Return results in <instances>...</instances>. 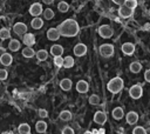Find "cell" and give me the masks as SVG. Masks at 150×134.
<instances>
[{"label":"cell","instance_id":"obj_1","mask_svg":"<svg viewBox=\"0 0 150 134\" xmlns=\"http://www.w3.org/2000/svg\"><path fill=\"white\" fill-rule=\"evenodd\" d=\"M57 29L60 32V35L66 38H73L79 33L80 26L77 21H75L74 19H67L57 26Z\"/></svg>","mask_w":150,"mask_h":134},{"label":"cell","instance_id":"obj_2","mask_svg":"<svg viewBox=\"0 0 150 134\" xmlns=\"http://www.w3.org/2000/svg\"><path fill=\"white\" fill-rule=\"evenodd\" d=\"M123 86H124V82L122 80V78L120 76H115L112 78L111 80H109V82L107 83V88L110 93L112 94H117L120 93L122 89H123Z\"/></svg>","mask_w":150,"mask_h":134},{"label":"cell","instance_id":"obj_3","mask_svg":"<svg viewBox=\"0 0 150 134\" xmlns=\"http://www.w3.org/2000/svg\"><path fill=\"white\" fill-rule=\"evenodd\" d=\"M97 32H98L100 36H102L103 39H109L114 34V29H112V27L110 25H101L98 27Z\"/></svg>","mask_w":150,"mask_h":134},{"label":"cell","instance_id":"obj_4","mask_svg":"<svg viewBox=\"0 0 150 134\" xmlns=\"http://www.w3.org/2000/svg\"><path fill=\"white\" fill-rule=\"evenodd\" d=\"M98 51H100V54L103 58H110V56L114 55V52H115L114 46L111 43H103V45H101Z\"/></svg>","mask_w":150,"mask_h":134},{"label":"cell","instance_id":"obj_5","mask_svg":"<svg viewBox=\"0 0 150 134\" xmlns=\"http://www.w3.org/2000/svg\"><path fill=\"white\" fill-rule=\"evenodd\" d=\"M129 95L132 98V99H135V100H137V99H139L142 95H143V88H142V86L141 85H132L130 88H129Z\"/></svg>","mask_w":150,"mask_h":134},{"label":"cell","instance_id":"obj_6","mask_svg":"<svg viewBox=\"0 0 150 134\" xmlns=\"http://www.w3.org/2000/svg\"><path fill=\"white\" fill-rule=\"evenodd\" d=\"M42 12H43L42 5L39 4V2H34V4H32L30 7H29V14H30L32 16H34V18L39 16L40 14H42Z\"/></svg>","mask_w":150,"mask_h":134},{"label":"cell","instance_id":"obj_7","mask_svg":"<svg viewBox=\"0 0 150 134\" xmlns=\"http://www.w3.org/2000/svg\"><path fill=\"white\" fill-rule=\"evenodd\" d=\"M73 53L76 56H83L87 53V46L84 43H81V42L80 43H76L74 46V48H73Z\"/></svg>","mask_w":150,"mask_h":134},{"label":"cell","instance_id":"obj_8","mask_svg":"<svg viewBox=\"0 0 150 134\" xmlns=\"http://www.w3.org/2000/svg\"><path fill=\"white\" fill-rule=\"evenodd\" d=\"M13 31L16 35H23L27 33V25L23 22H16L13 26Z\"/></svg>","mask_w":150,"mask_h":134},{"label":"cell","instance_id":"obj_9","mask_svg":"<svg viewBox=\"0 0 150 134\" xmlns=\"http://www.w3.org/2000/svg\"><path fill=\"white\" fill-rule=\"evenodd\" d=\"M132 14H134V9L128 8V7H125L124 5L120 6V8H118V15H120L121 18L128 19V18H130Z\"/></svg>","mask_w":150,"mask_h":134},{"label":"cell","instance_id":"obj_10","mask_svg":"<svg viewBox=\"0 0 150 134\" xmlns=\"http://www.w3.org/2000/svg\"><path fill=\"white\" fill-rule=\"evenodd\" d=\"M75 88H76V91H77L79 93L84 94V93H87L88 89H89V83H88L86 80H79V81L76 82Z\"/></svg>","mask_w":150,"mask_h":134},{"label":"cell","instance_id":"obj_11","mask_svg":"<svg viewBox=\"0 0 150 134\" xmlns=\"http://www.w3.org/2000/svg\"><path fill=\"white\" fill-rule=\"evenodd\" d=\"M94 121L97 125H104L105 121H107V114L104 112H102V110H97L94 114Z\"/></svg>","mask_w":150,"mask_h":134},{"label":"cell","instance_id":"obj_12","mask_svg":"<svg viewBox=\"0 0 150 134\" xmlns=\"http://www.w3.org/2000/svg\"><path fill=\"white\" fill-rule=\"evenodd\" d=\"M22 42L26 45V47H30L35 43V35L32 33H26L22 35Z\"/></svg>","mask_w":150,"mask_h":134},{"label":"cell","instance_id":"obj_13","mask_svg":"<svg viewBox=\"0 0 150 134\" xmlns=\"http://www.w3.org/2000/svg\"><path fill=\"white\" fill-rule=\"evenodd\" d=\"M60 32H59V29L57 28H54V27H52V28H49L48 31H47V38H48V40H50V41H56L57 39H60Z\"/></svg>","mask_w":150,"mask_h":134},{"label":"cell","instance_id":"obj_14","mask_svg":"<svg viewBox=\"0 0 150 134\" xmlns=\"http://www.w3.org/2000/svg\"><path fill=\"white\" fill-rule=\"evenodd\" d=\"M121 49H122L123 54H125V55H131V54H134V52H135V45L131 43V42H124V43L121 46Z\"/></svg>","mask_w":150,"mask_h":134},{"label":"cell","instance_id":"obj_15","mask_svg":"<svg viewBox=\"0 0 150 134\" xmlns=\"http://www.w3.org/2000/svg\"><path fill=\"white\" fill-rule=\"evenodd\" d=\"M125 120H127V122H128L129 125H135V123L138 121V114H137L136 112H134V110H130V112L127 113Z\"/></svg>","mask_w":150,"mask_h":134},{"label":"cell","instance_id":"obj_16","mask_svg":"<svg viewBox=\"0 0 150 134\" xmlns=\"http://www.w3.org/2000/svg\"><path fill=\"white\" fill-rule=\"evenodd\" d=\"M0 62L4 66H11L13 62V56L9 53H2L0 56Z\"/></svg>","mask_w":150,"mask_h":134},{"label":"cell","instance_id":"obj_17","mask_svg":"<svg viewBox=\"0 0 150 134\" xmlns=\"http://www.w3.org/2000/svg\"><path fill=\"white\" fill-rule=\"evenodd\" d=\"M63 47L61 45H53L50 47V54L53 56H61L63 54Z\"/></svg>","mask_w":150,"mask_h":134},{"label":"cell","instance_id":"obj_18","mask_svg":"<svg viewBox=\"0 0 150 134\" xmlns=\"http://www.w3.org/2000/svg\"><path fill=\"white\" fill-rule=\"evenodd\" d=\"M60 87H61V89H62V91L68 92V91H70V89H71V87H73V82H71V80H70V79H68V78L62 79V80L60 81Z\"/></svg>","mask_w":150,"mask_h":134},{"label":"cell","instance_id":"obj_19","mask_svg":"<svg viewBox=\"0 0 150 134\" xmlns=\"http://www.w3.org/2000/svg\"><path fill=\"white\" fill-rule=\"evenodd\" d=\"M111 115L115 120H121L124 116V110H123L122 107H115L111 112Z\"/></svg>","mask_w":150,"mask_h":134},{"label":"cell","instance_id":"obj_20","mask_svg":"<svg viewBox=\"0 0 150 134\" xmlns=\"http://www.w3.org/2000/svg\"><path fill=\"white\" fill-rule=\"evenodd\" d=\"M8 48H9V51H12V52H18V51L21 48V43H20L19 40L12 39V40L9 41V43H8Z\"/></svg>","mask_w":150,"mask_h":134},{"label":"cell","instance_id":"obj_21","mask_svg":"<svg viewBox=\"0 0 150 134\" xmlns=\"http://www.w3.org/2000/svg\"><path fill=\"white\" fill-rule=\"evenodd\" d=\"M30 26H32V28H34V29H40V28L43 26V20H42L41 18H39V16L33 18L32 21H30Z\"/></svg>","mask_w":150,"mask_h":134},{"label":"cell","instance_id":"obj_22","mask_svg":"<svg viewBox=\"0 0 150 134\" xmlns=\"http://www.w3.org/2000/svg\"><path fill=\"white\" fill-rule=\"evenodd\" d=\"M129 69H130L131 73L137 74V73H139V72L142 71V65H141V62H138V61H132V62L130 63V66H129Z\"/></svg>","mask_w":150,"mask_h":134},{"label":"cell","instance_id":"obj_23","mask_svg":"<svg viewBox=\"0 0 150 134\" xmlns=\"http://www.w3.org/2000/svg\"><path fill=\"white\" fill-rule=\"evenodd\" d=\"M35 130L38 132V133H45L46 130H47V123L45 122V121H42V120H40V121H38L36 123H35Z\"/></svg>","mask_w":150,"mask_h":134},{"label":"cell","instance_id":"obj_24","mask_svg":"<svg viewBox=\"0 0 150 134\" xmlns=\"http://www.w3.org/2000/svg\"><path fill=\"white\" fill-rule=\"evenodd\" d=\"M19 134H30V126L28 123H20L18 127Z\"/></svg>","mask_w":150,"mask_h":134},{"label":"cell","instance_id":"obj_25","mask_svg":"<svg viewBox=\"0 0 150 134\" xmlns=\"http://www.w3.org/2000/svg\"><path fill=\"white\" fill-rule=\"evenodd\" d=\"M21 54L23 55V58L30 59V58H33V56L35 55V52H34V49H33L32 47H25V48L22 49Z\"/></svg>","mask_w":150,"mask_h":134},{"label":"cell","instance_id":"obj_26","mask_svg":"<svg viewBox=\"0 0 150 134\" xmlns=\"http://www.w3.org/2000/svg\"><path fill=\"white\" fill-rule=\"evenodd\" d=\"M35 56H36V59H38L39 61H45V60H47V58H48V52H47L46 49H40V51H38V52L35 53Z\"/></svg>","mask_w":150,"mask_h":134},{"label":"cell","instance_id":"obj_27","mask_svg":"<svg viewBox=\"0 0 150 134\" xmlns=\"http://www.w3.org/2000/svg\"><path fill=\"white\" fill-rule=\"evenodd\" d=\"M74 63H75V61H74V58L73 56L68 55V56L63 58V67L64 68H71L74 66Z\"/></svg>","mask_w":150,"mask_h":134},{"label":"cell","instance_id":"obj_28","mask_svg":"<svg viewBox=\"0 0 150 134\" xmlns=\"http://www.w3.org/2000/svg\"><path fill=\"white\" fill-rule=\"evenodd\" d=\"M59 118H60L62 121H69V120H71L73 115H71V112H70V110H67V109H64V110H62V112L60 113Z\"/></svg>","mask_w":150,"mask_h":134},{"label":"cell","instance_id":"obj_29","mask_svg":"<svg viewBox=\"0 0 150 134\" xmlns=\"http://www.w3.org/2000/svg\"><path fill=\"white\" fill-rule=\"evenodd\" d=\"M57 9H59L61 13H66V12H68V9H69V5H68V2H66V1H60V2L57 4Z\"/></svg>","mask_w":150,"mask_h":134},{"label":"cell","instance_id":"obj_30","mask_svg":"<svg viewBox=\"0 0 150 134\" xmlns=\"http://www.w3.org/2000/svg\"><path fill=\"white\" fill-rule=\"evenodd\" d=\"M9 38H11V32H9V29L6 28V27L1 28V29H0V39H1V40H6V39H9Z\"/></svg>","mask_w":150,"mask_h":134},{"label":"cell","instance_id":"obj_31","mask_svg":"<svg viewBox=\"0 0 150 134\" xmlns=\"http://www.w3.org/2000/svg\"><path fill=\"white\" fill-rule=\"evenodd\" d=\"M42 14H43V18H45L46 20H52V19L54 18V11L50 9V8H46V9L42 12Z\"/></svg>","mask_w":150,"mask_h":134},{"label":"cell","instance_id":"obj_32","mask_svg":"<svg viewBox=\"0 0 150 134\" xmlns=\"http://www.w3.org/2000/svg\"><path fill=\"white\" fill-rule=\"evenodd\" d=\"M123 5L125 7H128V8L135 9L137 7V0H124V4Z\"/></svg>","mask_w":150,"mask_h":134},{"label":"cell","instance_id":"obj_33","mask_svg":"<svg viewBox=\"0 0 150 134\" xmlns=\"http://www.w3.org/2000/svg\"><path fill=\"white\" fill-rule=\"evenodd\" d=\"M100 101H101V99H100V96L97 94H91L89 96V103L90 105H98Z\"/></svg>","mask_w":150,"mask_h":134},{"label":"cell","instance_id":"obj_34","mask_svg":"<svg viewBox=\"0 0 150 134\" xmlns=\"http://www.w3.org/2000/svg\"><path fill=\"white\" fill-rule=\"evenodd\" d=\"M55 67L60 68V67H63V58L62 56H54V60H53Z\"/></svg>","mask_w":150,"mask_h":134},{"label":"cell","instance_id":"obj_35","mask_svg":"<svg viewBox=\"0 0 150 134\" xmlns=\"http://www.w3.org/2000/svg\"><path fill=\"white\" fill-rule=\"evenodd\" d=\"M132 134H146V132L142 126H136L132 129Z\"/></svg>","mask_w":150,"mask_h":134},{"label":"cell","instance_id":"obj_36","mask_svg":"<svg viewBox=\"0 0 150 134\" xmlns=\"http://www.w3.org/2000/svg\"><path fill=\"white\" fill-rule=\"evenodd\" d=\"M38 114H39V116L42 118V119L48 116V112H47V109H45V108H40V109L38 110Z\"/></svg>","mask_w":150,"mask_h":134},{"label":"cell","instance_id":"obj_37","mask_svg":"<svg viewBox=\"0 0 150 134\" xmlns=\"http://www.w3.org/2000/svg\"><path fill=\"white\" fill-rule=\"evenodd\" d=\"M8 76V72L6 69H0V80H6Z\"/></svg>","mask_w":150,"mask_h":134},{"label":"cell","instance_id":"obj_38","mask_svg":"<svg viewBox=\"0 0 150 134\" xmlns=\"http://www.w3.org/2000/svg\"><path fill=\"white\" fill-rule=\"evenodd\" d=\"M61 133H62V134H74V130H73L71 127H64Z\"/></svg>","mask_w":150,"mask_h":134},{"label":"cell","instance_id":"obj_39","mask_svg":"<svg viewBox=\"0 0 150 134\" xmlns=\"http://www.w3.org/2000/svg\"><path fill=\"white\" fill-rule=\"evenodd\" d=\"M144 80L146 82H150V69H146L144 72Z\"/></svg>","mask_w":150,"mask_h":134},{"label":"cell","instance_id":"obj_40","mask_svg":"<svg viewBox=\"0 0 150 134\" xmlns=\"http://www.w3.org/2000/svg\"><path fill=\"white\" fill-rule=\"evenodd\" d=\"M114 4H116V5H118V6H122L123 4H124V0H111Z\"/></svg>","mask_w":150,"mask_h":134},{"label":"cell","instance_id":"obj_41","mask_svg":"<svg viewBox=\"0 0 150 134\" xmlns=\"http://www.w3.org/2000/svg\"><path fill=\"white\" fill-rule=\"evenodd\" d=\"M42 2L46 4V5H52L54 2V0H42Z\"/></svg>","mask_w":150,"mask_h":134},{"label":"cell","instance_id":"obj_42","mask_svg":"<svg viewBox=\"0 0 150 134\" xmlns=\"http://www.w3.org/2000/svg\"><path fill=\"white\" fill-rule=\"evenodd\" d=\"M144 27H146V29H150V25H149V24H146Z\"/></svg>","mask_w":150,"mask_h":134},{"label":"cell","instance_id":"obj_43","mask_svg":"<svg viewBox=\"0 0 150 134\" xmlns=\"http://www.w3.org/2000/svg\"><path fill=\"white\" fill-rule=\"evenodd\" d=\"M84 134H91V133H90V132H86Z\"/></svg>","mask_w":150,"mask_h":134},{"label":"cell","instance_id":"obj_44","mask_svg":"<svg viewBox=\"0 0 150 134\" xmlns=\"http://www.w3.org/2000/svg\"><path fill=\"white\" fill-rule=\"evenodd\" d=\"M101 134H104V133H101Z\"/></svg>","mask_w":150,"mask_h":134}]
</instances>
